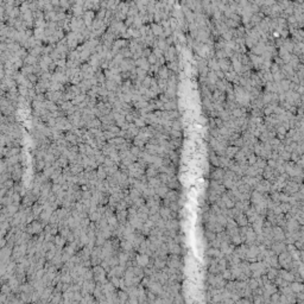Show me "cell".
<instances>
[{
	"mask_svg": "<svg viewBox=\"0 0 304 304\" xmlns=\"http://www.w3.org/2000/svg\"><path fill=\"white\" fill-rule=\"evenodd\" d=\"M93 271H94V280L96 283L99 284L107 283V280H106V272L107 271L105 270L101 265H95L94 267H93Z\"/></svg>",
	"mask_w": 304,
	"mask_h": 304,
	"instance_id": "1",
	"label": "cell"
},
{
	"mask_svg": "<svg viewBox=\"0 0 304 304\" xmlns=\"http://www.w3.org/2000/svg\"><path fill=\"white\" fill-rule=\"evenodd\" d=\"M43 227H44V225H43L41 221L38 222L37 220H34V221H32L31 223H29V226L26 227V230L30 233V234L34 235V234H39L41 232H43V229H44Z\"/></svg>",
	"mask_w": 304,
	"mask_h": 304,
	"instance_id": "2",
	"label": "cell"
},
{
	"mask_svg": "<svg viewBox=\"0 0 304 304\" xmlns=\"http://www.w3.org/2000/svg\"><path fill=\"white\" fill-rule=\"evenodd\" d=\"M135 263H137V265H138V266H140V267H143V269H144V267H146V266L151 263V261H150V256L145 254V253H144V254H142V253H140L139 256H137V257H135Z\"/></svg>",
	"mask_w": 304,
	"mask_h": 304,
	"instance_id": "3",
	"label": "cell"
},
{
	"mask_svg": "<svg viewBox=\"0 0 304 304\" xmlns=\"http://www.w3.org/2000/svg\"><path fill=\"white\" fill-rule=\"evenodd\" d=\"M116 219L120 225L126 223V219H129V211L127 210H116Z\"/></svg>",
	"mask_w": 304,
	"mask_h": 304,
	"instance_id": "4",
	"label": "cell"
},
{
	"mask_svg": "<svg viewBox=\"0 0 304 304\" xmlns=\"http://www.w3.org/2000/svg\"><path fill=\"white\" fill-rule=\"evenodd\" d=\"M120 247H121V251H125V252H131V251L134 250V245L132 243H129V240H126V239L121 240Z\"/></svg>",
	"mask_w": 304,
	"mask_h": 304,
	"instance_id": "5",
	"label": "cell"
},
{
	"mask_svg": "<svg viewBox=\"0 0 304 304\" xmlns=\"http://www.w3.org/2000/svg\"><path fill=\"white\" fill-rule=\"evenodd\" d=\"M158 168L155 166V165H152V164H150L149 168H146V171H145V175L147 178H151V177H156L157 174H158Z\"/></svg>",
	"mask_w": 304,
	"mask_h": 304,
	"instance_id": "6",
	"label": "cell"
},
{
	"mask_svg": "<svg viewBox=\"0 0 304 304\" xmlns=\"http://www.w3.org/2000/svg\"><path fill=\"white\" fill-rule=\"evenodd\" d=\"M54 243H55V245H56L57 247H61V248H63L68 241H67V239H66V238L62 237L61 234H60V235H55Z\"/></svg>",
	"mask_w": 304,
	"mask_h": 304,
	"instance_id": "7",
	"label": "cell"
},
{
	"mask_svg": "<svg viewBox=\"0 0 304 304\" xmlns=\"http://www.w3.org/2000/svg\"><path fill=\"white\" fill-rule=\"evenodd\" d=\"M155 195H156V189L152 188V187H150V185H147L146 189L144 190V193H143V197H145L146 200L150 198V197H153Z\"/></svg>",
	"mask_w": 304,
	"mask_h": 304,
	"instance_id": "8",
	"label": "cell"
},
{
	"mask_svg": "<svg viewBox=\"0 0 304 304\" xmlns=\"http://www.w3.org/2000/svg\"><path fill=\"white\" fill-rule=\"evenodd\" d=\"M161 178H157V177H151V178H147V184H149L150 187H152V188H158L159 185H161Z\"/></svg>",
	"mask_w": 304,
	"mask_h": 304,
	"instance_id": "9",
	"label": "cell"
},
{
	"mask_svg": "<svg viewBox=\"0 0 304 304\" xmlns=\"http://www.w3.org/2000/svg\"><path fill=\"white\" fill-rule=\"evenodd\" d=\"M20 176H21V169L18 166V164H17V165H14V170L12 171V178H13L14 181H19Z\"/></svg>",
	"mask_w": 304,
	"mask_h": 304,
	"instance_id": "10",
	"label": "cell"
},
{
	"mask_svg": "<svg viewBox=\"0 0 304 304\" xmlns=\"http://www.w3.org/2000/svg\"><path fill=\"white\" fill-rule=\"evenodd\" d=\"M102 216H103V215H101V214H100V213L96 210V211L92 213V214L89 215V219H90V221H93V222H98V221H99Z\"/></svg>",
	"mask_w": 304,
	"mask_h": 304,
	"instance_id": "11",
	"label": "cell"
},
{
	"mask_svg": "<svg viewBox=\"0 0 304 304\" xmlns=\"http://www.w3.org/2000/svg\"><path fill=\"white\" fill-rule=\"evenodd\" d=\"M166 193H168V189H166V187H162V185H159L158 188H156V194L159 196H165L166 195Z\"/></svg>",
	"mask_w": 304,
	"mask_h": 304,
	"instance_id": "12",
	"label": "cell"
},
{
	"mask_svg": "<svg viewBox=\"0 0 304 304\" xmlns=\"http://www.w3.org/2000/svg\"><path fill=\"white\" fill-rule=\"evenodd\" d=\"M159 214H161V216H162L164 220H168V217H169V215H170V210L166 209V208H161Z\"/></svg>",
	"mask_w": 304,
	"mask_h": 304,
	"instance_id": "13",
	"label": "cell"
},
{
	"mask_svg": "<svg viewBox=\"0 0 304 304\" xmlns=\"http://www.w3.org/2000/svg\"><path fill=\"white\" fill-rule=\"evenodd\" d=\"M135 124H137V126H139V127H142V126H144L145 125V122H144V120H140V119H137L135 120Z\"/></svg>",
	"mask_w": 304,
	"mask_h": 304,
	"instance_id": "14",
	"label": "cell"
},
{
	"mask_svg": "<svg viewBox=\"0 0 304 304\" xmlns=\"http://www.w3.org/2000/svg\"><path fill=\"white\" fill-rule=\"evenodd\" d=\"M149 60H150V62H151V63H152V62H155V61H156L155 56H153V55H151V56H150V58H149Z\"/></svg>",
	"mask_w": 304,
	"mask_h": 304,
	"instance_id": "15",
	"label": "cell"
}]
</instances>
